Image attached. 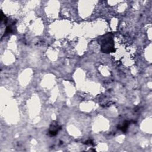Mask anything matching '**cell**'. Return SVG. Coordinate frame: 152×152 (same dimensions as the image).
Returning <instances> with one entry per match:
<instances>
[{"label": "cell", "mask_w": 152, "mask_h": 152, "mask_svg": "<svg viewBox=\"0 0 152 152\" xmlns=\"http://www.w3.org/2000/svg\"><path fill=\"white\" fill-rule=\"evenodd\" d=\"M101 51L105 53H110L115 52L114 35L112 33H108L100 38V43Z\"/></svg>", "instance_id": "cell-1"}, {"label": "cell", "mask_w": 152, "mask_h": 152, "mask_svg": "<svg viewBox=\"0 0 152 152\" xmlns=\"http://www.w3.org/2000/svg\"><path fill=\"white\" fill-rule=\"evenodd\" d=\"M61 129V127L59 125L58 122H57L56 121H53L49 127L48 133L50 136H55L57 135L58 133Z\"/></svg>", "instance_id": "cell-2"}, {"label": "cell", "mask_w": 152, "mask_h": 152, "mask_svg": "<svg viewBox=\"0 0 152 152\" xmlns=\"http://www.w3.org/2000/svg\"><path fill=\"white\" fill-rule=\"evenodd\" d=\"M130 124H131L130 121H125V122H124L123 125H122L121 126H119L118 127V129L121 130L124 133H126V132H127V131L128 130V128L129 126L130 125Z\"/></svg>", "instance_id": "cell-3"}, {"label": "cell", "mask_w": 152, "mask_h": 152, "mask_svg": "<svg viewBox=\"0 0 152 152\" xmlns=\"http://www.w3.org/2000/svg\"><path fill=\"white\" fill-rule=\"evenodd\" d=\"M85 144H93V142H92V140H87V141H86V142H85Z\"/></svg>", "instance_id": "cell-4"}]
</instances>
